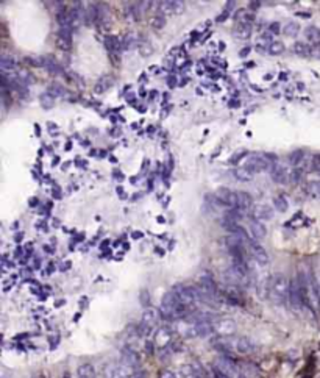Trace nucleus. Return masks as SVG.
<instances>
[{"label": "nucleus", "mask_w": 320, "mask_h": 378, "mask_svg": "<svg viewBox=\"0 0 320 378\" xmlns=\"http://www.w3.org/2000/svg\"><path fill=\"white\" fill-rule=\"evenodd\" d=\"M135 46H139L137 44V36L133 35V33L125 35L124 39H122V48H125V50H130V48H133Z\"/></svg>", "instance_id": "35"}, {"label": "nucleus", "mask_w": 320, "mask_h": 378, "mask_svg": "<svg viewBox=\"0 0 320 378\" xmlns=\"http://www.w3.org/2000/svg\"><path fill=\"white\" fill-rule=\"evenodd\" d=\"M234 19L237 24H250L255 21V14L253 13H248V9H237L234 13Z\"/></svg>", "instance_id": "27"}, {"label": "nucleus", "mask_w": 320, "mask_h": 378, "mask_svg": "<svg viewBox=\"0 0 320 378\" xmlns=\"http://www.w3.org/2000/svg\"><path fill=\"white\" fill-rule=\"evenodd\" d=\"M147 295H148V292L144 289V291L141 292V303H142L144 306H148V305H150V298H147Z\"/></svg>", "instance_id": "48"}, {"label": "nucleus", "mask_w": 320, "mask_h": 378, "mask_svg": "<svg viewBox=\"0 0 320 378\" xmlns=\"http://www.w3.org/2000/svg\"><path fill=\"white\" fill-rule=\"evenodd\" d=\"M35 128H36V135H38V136L41 135V128H39V125H36Z\"/></svg>", "instance_id": "61"}, {"label": "nucleus", "mask_w": 320, "mask_h": 378, "mask_svg": "<svg viewBox=\"0 0 320 378\" xmlns=\"http://www.w3.org/2000/svg\"><path fill=\"white\" fill-rule=\"evenodd\" d=\"M286 78H287V74H286V72L279 74V80H281V82H286Z\"/></svg>", "instance_id": "59"}, {"label": "nucleus", "mask_w": 320, "mask_h": 378, "mask_svg": "<svg viewBox=\"0 0 320 378\" xmlns=\"http://www.w3.org/2000/svg\"><path fill=\"white\" fill-rule=\"evenodd\" d=\"M311 56H314V58H320V44H319L317 47H314V48H313Z\"/></svg>", "instance_id": "52"}, {"label": "nucleus", "mask_w": 320, "mask_h": 378, "mask_svg": "<svg viewBox=\"0 0 320 378\" xmlns=\"http://www.w3.org/2000/svg\"><path fill=\"white\" fill-rule=\"evenodd\" d=\"M231 175L234 177V180L242 182V183H247V182H252V180H253V175H255V174L250 172L245 166H242V167L237 166V167H234L233 171H231Z\"/></svg>", "instance_id": "22"}, {"label": "nucleus", "mask_w": 320, "mask_h": 378, "mask_svg": "<svg viewBox=\"0 0 320 378\" xmlns=\"http://www.w3.org/2000/svg\"><path fill=\"white\" fill-rule=\"evenodd\" d=\"M225 219H227V221H229V222L237 224L239 221H242V219H244V211H241L239 208H233V210H228L227 211Z\"/></svg>", "instance_id": "33"}, {"label": "nucleus", "mask_w": 320, "mask_h": 378, "mask_svg": "<svg viewBox=\"0 0 320 378\" xmlns=\"http://www.w3.org/2000/svg\"><path fill=\"white\" fill-rule=\"evenodd\" d=\"M191 308H187L186 305H183L180 302V298L177 297V294L174 291L166 292L163 300H161V308H159V313L167 321H175V319H183L186 317V314L189 313Z\"/></svg>", "instance_id": "1"}, {"label": "nucleus", "mask_w": 320, "mask_h": 378, "mask_svg": "<svg viewBox=\"0 0 320 378\" xmlns=\"http://www.w3.org/2000/svg\"><path fill=\"white\" fill-rule=\"evenodd\" d=\"M213 327H214V333L224 337L233 336L236 333V322L231 319H219L213 322Z\"/></svg>", "instance_id": "12"}, {"label": "nucleus", "mask_w": 320, "mask_h": 378, "mask_svg": "<svg viewBox=\"0 0 320 378\" xmlns=\"http://www.w3.org/2000/svg\"><path fill=\"white\" fill-rule=\"evenodd\" d=\"M137 50H139V53H141V56H142V58H148V56H152V55H153V50H155V48H153L152 43L147 41V39H144V41L139 43Z\"/></svg>", "instance_id": "30"}, {"label": "nucleus", "mask_w": 320, "mask_h": 378, "mask_svg": "<svg viewBox=\"0 0 320 378\" xmlns=\"http://www.w3.org/2000/svg\"><path fill=\"white\" fill-rule=\"evenodd\" d=\"M274 206H275L276 211L286 213L287 208H289V202H287V198L284 195H276V197H274Z\"/></svg>", "instance_id": "32"}, {"label": "nucleus", "mask_w": 320, "mask_h": 378, "mask_svg": "<svg viewBox=\"0 0 320 378\" xmlns=\"http://www.w3.org/2000/svg\"><path fill=\"white\" fill-rule=\"evenodd\" d=\"M250 52H252V47H244L242 50L239 52V56H241V58H245Z\"/></svg>", "instance_id": "51"}, {"label": "nucleus", "mask_w": 320, "mask_h": 378, "mask_svg": "<svg viewBox=\"0 0 320 378\" xmlns=\"http://www.w3.org/2000/svg\"><path fill=\"white\" fill-rule=\"evenodd\" d=\"M247 247H248V250H250V253H252V256H253V260L258 263V264H261V266H267L269 264V253H267V250L263 247V244H259L256 239H250L248 242H247Z\"/></svg>", "instance_id": "10"}, {"label": "nucleus", "mask_w": 320, "mask_h": 378, "mask_svg": "<svg viewBox=\"0 0 320 378\" xmlns=\"http://www.w3.org/2000/svg\"><path fill=\"white\" fill-rule=\"evenodd\" d=\"M305 38L308 43H313L316 46L320 44V28L316 25H309L305 28Z\"/></svg>", "instance_id": "26"}, {"label": "nucleus", "mask_w": 320, "mask_h": 378, "mask_svg": "<svg viewBox=\"0 0 320 378\" xmlns=\"http://www.w3.org/2000/svg\"><path fill=\"white\" fill-rule=\"evenodd\" d=\"M214 366L217 367L219 371H221L222 374H225L227 377L229 378H241L242 374H241V367H239V364L231 360L229 356L227 355H221L217 356V360L214 361Z\"/></svg>", "instance_id": "4"}, {"label": "nucleus", "mask_w": 320, "mask_h": 378, "mask_svg": "<svg viewBox=\"0 0 320 378\" xmlns=\"http://www.w3.org/2000/svg\"><path fill=\"white\" fill-rule=\"evenodd\" d=\"M145 349H147V353H152L153 352V342H145Z\"/></svg>", "instance_id": "55"}, {"label": "nucleus", "mask_w": 320, "mask_h": 378, "mask_svg": "<svg viewBox=\"0 0 320 378\" xmlns=\"http://www.w3.org/2000/svg\"><path fill=\"white\" fill-rule=\"evenodd\" d=\"M297 16H298V17H303V19H309V17H311V13H308V11H298Z\"/></svg>", "instance_id": "53"}, {"label": "nucleus", "mask_w": 320, "mask_h": 378, "mask_svg": "<svg viewBox=\"0 0 320 378\" xmlns=\"http://www.w3.org/2000/svg\"><path fill=\"white\" fill-rule=\"evenodd\" d=\"M114 85V77H111V75H105V77H102L100 80L95 83V86H94V93L95 94H103V93H106L109 88H111Z\"/></svg>", "instance_id": "23"}, {"label": "nucleus", "mask_w": 320, "mask_h": 378, "mask_svg": "<svg viewBox=\"0 0 320 378\" xmlns=\"http://www.w3.org/2000/svg\"><path fill=\"white\" fill-rule=\"evenodd\" d=\"M211 372H213V378H229V377H227L225 374H222L221 371H219L216 366L211 367Z\"/></svg>", "instance_id": "47"}, {"label": "nucleus", "mask_w": 320, "mask_h": 378, "mask_svg": "<svg viewBox=\"0 0 320 378\" xmlns=\"http://www.w3.org/2000/svg\"><path fill=\"white\" fill-rule=\"evenodd\" d=\"M132 378H145V375H144V372H135L132 375Z\"/></svg>", "instance_id": "56"}, {"label": "nucleus", "mask_w": 320, "mask_h": 378, "mask_svg": "<svg viewBox=\"0 0 320 378\" xmlns=\"http://www.w3.org/2000/svg\"><path fill=\"white\" fill-rule=\"evenodd\" d=\"M153 342L161 347V349H164V347H167L169 344L172 342V331L169 330V328L163 327V328H158L156 333H155V337H153Z\"/></svg>", "instance_id": "18"}, {"label": "nucleus", "mask_w": 320, "mask_h": 378, "mask_svg": "<svg viewBox=\"0 0 320 378\" xmlns=\"http://www.w3.org/2000/svg\"><path fill=\"white\" fill-rule=\"evenodd\" d=\"M283 33L287 36V38H294L300 33V25L297 22H287L283 28Z\"/></svg>", "instance_id": "36"}, {"label": "nucleus", "mask_w": 320, "mask_h": 378, "mask_svg": "<svg viewBox=\"0 0 320 378\" xmlns=\"http://www.w3.org/2000/svg\"><path fill=\"white\" fill-rule=\"evenodd\" d=\"M248 230H250V233H252L253 239H256V241H261V239H264V237L267 236L266 225L263 222L256 221V219H250V221H248Z\"/></svg>", "instance_id": "17"}, {"label": "nucleus", "mask_w": 320, "mask_h": 378, "mask_svg": "<svg viewBox=\"0 0 320 378\" xmlns=\"http://www.w3.org/2000/svg\"><path fill=\"white\" fill-rule=\"evenodd\" d=\"M237 208L241 211H250L253 208V198L248 192L245 191H239L237 192Z\"/></svg>", "instance_id": "21"}, {"label": "nucleus", "mask_w": 320, "mask_h": 378, "mask_svg": "<svg viewBox=\"0 0 320 378\" xmlns=\"http://www.w3.org/2000/svg\"><path fill=\"white\" fill-rule=\"evenodd\" d=\"M156 97V91H152V94H150V98H155Z\"/></svg>", "instance_id": "64"}, {"label": "nucleus", "mask_w": 320, "mask_h": 378, "mask_svg": "<svg viewBox=\"0 0 320 378\" xmlns=\"http://www.w3.org/2000/svg\"><path fill=\"white\" fill-rule=\"evenodd\" d=\"M186 83H189V78H183V82H182V83H180V85H182V86H183V85H186Z\"/></svg>", "instance_id": "62"}, {"label": "nucleus", "mask_w": 320, "mask_h": 378, "mask_svg": "<svg viewBox=\"0 0 320 378\" xmlns=\"http://www.w3.org/2000/svg\"><path fill=\"white\" fill-rule=\"evenodd\" d=\"M158 5L159 13L166 17L182 14L184 11V2H182V0H164V2H159Z\"/></svg>", "instance_id": "11"}, {"label": "nucleus", "mask_w": 320, "mask_h": 378, "mask_svg": "<svg viewBox=\"0 0 320 378\" xmlns=\"http://www.w3.org/2000/svg\"><path fill=\"white\" fill-rule=\"evenodd\" d=\"M245 156V152H237V153H234L231 158H229V164H236V163H239L242 160V158Z\"/></svg>", "instance_id": "43"}, {"label": "nucleus", "mask_w": 320, "mask_h": 378, "mask_svg": "<svg viewBox=\"0 0 320 378\" xmlns=\"http://www.w3.org/2000/svg\"><path fill=\"white\" fill-rule=\"evenodd\" d=\"M214 345L221 350L242 353V355L255 350V344L245 336H237V337H234V336H228V337L221 336L217 341H214Z\"/></svg>", "instance_id": "2"}, {"label": "nucleus", "mask_w": 320, "mask_h": 378, "mask_svg": "<svg viewBox=\"0 0 320 378\" xmlns=\"http://www.w3.org/2000/svg\"><path fill=\"white\" fill-rule=\"evenodd\" d=\"M167 24V17L163 16V14H156L152 17V21H150V25H152V28L155 30H163Z\"/></svg>", "instance_id": "37"}, {"label": "nucleus", "mask_w": 320, "mask_h": 378, "mask_svg": "<svg viewBox=\"0 0 320 378\" xmlns=\"http://www.w3.org/2000/svg\"><path fill=\"white\" fill-rule=\"evenodd\" d=\"M263 5V2H259V0H252V2H248V9H252V11H256V9H259Z\"/></svg>", "instance_id": "46"}, {"label": "nucleus", "mask_w": 320, "mask_h": 378, "mask_svg": "<svg viewBox=\"0 0 320 378\" xmlns=\"http://www.w3.org/2000/svg\"><path fill=\"white\" fill-rule=\"evenodd\" d=\"M294 53L298 55V56H302V58H306V56H311L313 48H311V46H309L308 43L297 41L294 44Z\"/></svg>", "instance_id": "28"}, {"label": "nucleus", "mask_w": 320, "mask_h": 378, "mask_svg": "<svg viewBox=\"0 0 320 378\" xmlns=\"http://www.w3.org/2000/svg\"><path fill=\"white\" fill-rule=\"evenodd\" d=\"M284 50H286V47H284V44L281 41H274V43L269 44V47H267V52L271 53V55H274V56L281 55Z\"/></svg>", "instance_id": "34"}, {"label": "nucleus", "mask_w": 320, "mask_h": 378, "mask_svg": "<svg viewBox=\"0 0 320 378\" xmlns=\"http://www.w3.org/2000/svg\"><path fill=\"white\" fill-rule=\"evenodd\" d=\"M229 106H231V108H237V106H239V100H234V98H233V100H229Z\"/></svg>", "instance_id": "57"}, {"label": "nucleus", "mask_w": 320, "mask_h": 378, "mask_svg": "<svg viewBox=\"0 0 320 378\" xmlns=\"http://www.w3.org/2000/svg\"><path fill=\"white\" fill-rule=\"evenodd\" d=\"M77 378H97L94 366L89 364V363L80 364L78 369H77Z\"/></svg>", "instance_id": "25"}, {"label": "nucleus", "mask_w": 320, "mask_h": 378, "mask_svg": "<svg viewBox=\"0 0 320 378\" xmlns=\"http://www.w3.org/2000/svg\"><path fill=\"white\" fill-rule=\"evenodd\" d=\"M279 32H281V25H279V22H272L271 25H269V33L278 35Z\"/></svg>", "instance_id": "44"}, {"label": "nucleus", "mask_w": 320, "mask_h": 378, "mask_svg": "<svg viewBox=\"0 0 320 378\" xmlns=\"http://www.w3.org/2000/svg\"><path fill=\"white\" fill-rule=\"evenodd\" d=\"M271 177L272 180L278 185H284L287 182H291V174L287 172V167L281 163H278L274 166V169L271 171Z\"/></svg>", "instance_id": "14"}, {"label": "nucleus", "mask_w": 320, "mask_h": 378, "mask_svg": "<svg viewBox=\"0 0 320 378\" xmlns=\"http://www.w3.org/2000/svg\"><path fill=\"white\" fill-rule=\"evenodd\" d=\"M133 237H142V233H133Z\"/></svg>", "instance_id": "63"}, {"label": "nucleus", "mask_w": 320, "mask_h": 378, "mask_svg": "<svg viewBox=\"0 0 320 378\" xmlns=\"http://www.w3.org/2000/svg\"><path fill=\"white\" fill-rule=\"evenodd\" d=\"M214 198L222 206L228 208V210L237 208V192L231 191L229 188H219L214 194Z\"/></svg>", "instance_id": "8"}, {"label": "nucleus", "mask_w": 320, "mask_h": 378, "mask_svg": "<svg viewBox=\"0 0 320 378\" xmlns=\"http://www.w3.org/2000/svg\"><path fill=\"white\" fill-rule=\"evenodd\" d=\"M289 291H291V282L283 274H275L271 277V284H269V297L276 305H284L289 300Z\"/></svg>", "instance_id": "3"}, {"label": "nucleus", "mask_w": 320, "mask_h": 378, "mask_svg": "<svg viewBox=\"0 0 320 378\" xmlns=\"http://www.w3.org/2000/svg\"><path fill=\"white\" fill-rule=\"evenodd\" d=\"M308 192L311 197L320 198V180L319 182H311L308 185Z\"/></svg>", "instance_id": "40"}, {"label": "nucleus", "mask_w": 320, "mask_h": 378, "mask_svg": "<svg viewBox=\"0 0 320 378\" xmlns=\"http://www.w3.org/2000/svg\"><path fill=\"white\" fill-rule=\"evenodd\" d=\"M72 28H59V33L56 38V46L63 52H69L72 48Z\"/></svg>", "instance_id": "13"}, {"label": "nucleus", "mask_w": 320, "mask_h": 378, "mask_svg": "<svg viewBox=\"0 0 320 378\" xmlns=\"http://www.w3.org/2000/svg\"><path fill=\"white\" fill-rule=\"evenodd\" d=\"M245 167L248 169L252 174H259V172H271L272 171V164L267 161V158L264 153H253L248 158Z\"/></svg>", "instance_id": "5"}, {"label": "nucleus", "mask_w": 320, "mask_h": 378, "mask_svg": "<svg viewBox=\"0 0 320 378\" xmlns=\"http://www.w3.org/2000/svg\"><path fill=\"white\" fill-rule=\"evenodd\" d=\"M253 33V28L250 24H236V27L233 28V35L237 39H248Z\"/></svg>", "instance_id": "24"}, {"label": "nucleus", "mask_w": 320, "mask_h": 378, "mask_svg": "<svg viewBox=\"0 0 320 378\" xmlns=\"http://www.w3.org/2000/svg\"><path fill=\"white\" fill-rule=\"evenodd\" d=\"M289 302L295 308V310H302L303 306H306L305 303V297H303V291H302V283H300V277H294L291 280V291H289Z\"/></svg>", "instance_id": "6"}, {"label": "nucleus", "mask_w": 320, "mask_h": 378, "mask_svg": "<svg viewBox=\"0 0 320 378\" xmlns=\"http://www.w3.org/2000/svg\"><path fill=\"white\" fill-rule=\"evenodd\" d=\"M39 102H41V106L44 109H50V108L55 106V97L50 95L48 93H46V94H41V97H39Z\"/></svg>", "instance_id": "38"}, {"label": "nucleus", "mask_w": 320, "mask_h": 378, "mask_svg": "<svg viewBox=\"0 0 320 378\" xmlns=\"http://www.w3.org/2000/svg\"><path fill=\"white\" fill-rule=\"evenodd\" d=\"M167 85L171 86V88H174V86L177 85V78H174V77H169V78H167Z\"/></svg>", "instance_id": "54"}, {"label": "nucleus", "mask_w": 320, "mask_h": 378, "mask_svg": "<svg viewBox=\"0 0 320 378\" xmlns=\"http://www.w3.org/2000/svg\"><path fill=\"white\" fill-rule=\"evenodd\" d=\"M47 91H48L50 95H53V97H61V95H64V93H66L64 88L59 86V85H56V83L50 85V86L47 88Z\"/></svg>", "instance_id": "39"}, {"label": "nucleus", "mask_w": 320, "mask_h": 378, "mask_svg": "<svg viewBox=\"0 0 320 378\" xmlns=\"http://www.w3.org/2000/svg\"><path fill=\"white\" fill-rule=\"evenodd\" d=\"M121 363L132 367V369H137L139 367V356L136 353L135 349H132V347H125V349L122 350L121 353Z\"/></svg>", "instance_id": "15"}, {"label": "nucleus", "mask_w": 320, "mask_h": 378, "mask_svg": "<svg viewBox=\"0 0 320 378\" xmlns=\"http://www.w3.org/2000/svg\"><path fill=\"white\" fill-rule=\"evenodd\" d=\"M177 297L180 298V302L186 305L187 308H192L197 303V292L194 286H184V284H177L172 289Z\"/></svg>", "instance_id": "7"}, {"label": "nucleus", "mask_w": 320, "mask_h": 378, "mask_svg": "<svg viewBox=\"0 0 320 378\" xmlns=\"http://www.w3.org/2000/svg\"><path fill=\"white\" fill-rule=\"evenodd\" d=\"M311 167L314 169V171L320 172V153H319V155H316V156L313 158V161H311Z\"/></svg>", "instance_id": "45"}, {"label": "nucleus", "mask_w": 320, "mask_h": 378, "mask_svg": "<svg viewBox=\"0 0 320 378\" xmlns=\"http://www.w3.org/2000/svg\"><path fill=\"white\" fill-rule=\"evenodd\" d=\"M236 8V2H234V0H229V2H227L225 3V11H231V9H234Z\"/></svg>", "instance_id": "50"}, {"label": "nucleus", "mask_w": 320, "mask_h": 378, "mask_svg": "<svg viewBox=\"0 0 320 378\" xmlns=\"http://www.w3.org/2000/svg\"><path fill=\"white\" fill-rule=\"evenodd\" d=\"M161 313L159 311H156L155 308H147V310L142 313V321H141V324L144 325V327H147L148 330H152V328L159 322V319H161Z\"/></svg>", "instance_id": "16"}, {"label": "nucleus", "mask_w": 320, "mask_h": 378, "mask_svg": "<svg viewBox=\"0 0 320 378\" xmlns=\"http://www.w3.org/2000/svg\"><path fill=\"white\" fill-rule=\"evenodd\" d=\"M136 369H132L125 364H108L105 367V378H132Z\"/></svg>", "instance_id": "9"}, {"label": "nucleus", "mask_w": 320, "mask_h": 378, "mask_svg": "<svg viewBox=\"0 0 320 378\" xmlns=\"http://www.w3.org/2000/svg\"><path fill=\"white\" fill-rule=\"evenodd\" d=\"M274 216V210L272 206L269 205H256L253 208V219H256V221L263 222V221H271Z\"/></svg>", "instance_id": "20"}, {"label": "nucleus", "mask_w": 320, "mask_h": 378, "mask_svg": "<svg viewBox=\"0 0 320 378\" xmlns=\"http://www.w3.org/2000/svg\"><path fill=\"white\" fill-rule=\"evenodd\" d=\"M105 44H106V47H108V50H109V53H111L113 56H116L117 59L121 58V53H122V41L119 39L117 36H114V35H108L106 38H105Z\"/></svg>", "instance_id": "19"}, {"label": "nucleus", "mask_w": 320, "mask_h": 378, "mask_svg": "<svg viewBox=\"0 0 320 378\" xmlns=\"http://www.w3.org/2000/svg\"><path fill=\"white\" fill-rule=\"evenodd\" d=\"M159 378H178V375L171 369H163L159 371Z\"/></svg>", "instance_id": "42"}, {"label": "nucleus", "mask_w": 320, "mask_h": 378, "mask_svg": "<svg viewBox=\"0 0 320 378\" xmlns=\"http://www.w3.org/2000/svg\"><path fill=\"white\" fill-rule=\"evenodd\" d=\"M228 16H229V13L228 11H224V13H221L217 17H216V22H225L227 19H228Z\"/></svg>", "instance_id": "49"}, {"label": "nucleus", "mask_w": 320, "mask_h": 378, "mask_svg": "<svg viewBox=\"0 0 320 378\" xmlns=\"http://www.w3.org/2000/svg\"><path fill=\"white\" fill-rule=\"evenodd\" d=\"M0 67H2L3 72H11L16 69V61L14 58L8 56V55H2V58H0Z\"/></svg>", "instance_id": "31"}, {"label": "nucleus", "mask_w": 320, "mask_h": 378, "mask_svg": "<svg viewBox=\"0 0 320 378\" xmlns=\"http://www.w3.org/2000/svg\"><path fill=\"white\" fill-rule=\"evenodd\" d=\"M303 177H305V171H303V167H297V169H294V171L291 172V182L292 183H300L303 180Z\"/></svg>", "instance_id": "41"}, {"label": "nucleus", "mask_w": 320, "mask_h": 378, "mask_svg": "<svg viewBox=\"0 0 320 378\" xmlns=\"http://www.w3.org/2000/svg\"><path fill=\"white\" fill-rule=\"evenodd\" d=\"M256 50H258L259 53H264V52H266V47H264V46H261V44H259V46L256 47Z\"/></svg>", "instance_id": "58"}, {"label": "nucleus", "mask_w": 320, "mask_h": 378, "mask_svg": "<svg viewBox=\"0 0 320 378\" xmlns=\"http://www.w3.org/2000/svg\"><path fill=\"white\" fill-rule=\"evenodd\" d=\"M305 152L303 150H294L291 155H289V164L291 166H294L295 169L297 167H300L303 164V161H305Z\"/></svg>", "instance_id": "29"}, {"label": "nucleus", "mask_w": 320, "mask_h": 378, "mask_svg": "<svg viewBox=\"0 0 320 378\" xmlns=\"http://www.w3.org/2000/svg\"><path fill=\"white\" fill-rule=\"evenodd\" d=\"M169 109H171V108H169V106H167V108L164 109V111H161V117H166V116H167V113H169Z\"/></svg>", "instance_id": "60"}]
</instances>
